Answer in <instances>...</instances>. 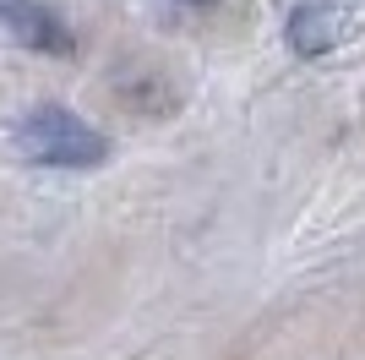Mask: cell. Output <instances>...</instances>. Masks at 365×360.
<instances>
[{"label":"cell","mask_w":365,"mask_h":360,"mask_svg":"<svg viewBox=\"0 0 365 360\" xmlns=\"http://www.w3.org/2000/svg\"><path fill=\"white\" fill-rule=\"evenodd\" d=\"M11 142L28 164H49V169H98L109 159V136L66 104L28 109V115L16 120Z\"/></svg>","instance_id":"6da1fadb"},{"label":"cell","mask_w":365,"mask_h":360,"mask_svg":"<svg viewBox=\"0 0 365 360\" xmlns=\"http://www.w3.org/2000/svg\"><path fill=\"white\" fill-rule=\"evenodd\" d=\"M0 28L11 33L16 44L38 49V55H71L76 33L66 28V16L44 0H0Z\"/></svg>","instance_id":"7a4b0ae2"},{"label":"cell","mask_w":365,"mask_h":360,"mask_svg":"<svg viewBox=\"0 0 365 360\" xmlns=\"http://www.w3.org/2000/svg\"><path fill=\"white\" fill-rule=\"evenodd\" d=\"M344 33H349V6L344 0H300L284 22V39L300 60H317L327 49L344 44Z\"/></svg>","instance_id":"3957f363"},{"label":"cell","mask_w":365,"mask_h":360,"mask_svg":"<svg viewBox=\"0 0 365 360\" xmlns=\"http://www.w3.org/2000/svg\"><path fill=\"white\" fill-rule=\"evenodd\" d=\"M175 6H191V11H207V6H218V0H175Z\"/></svg>","instance_id":"277c9868"}]
</instances>
